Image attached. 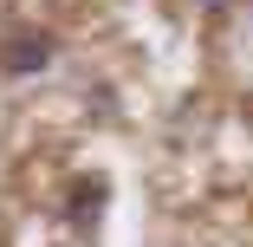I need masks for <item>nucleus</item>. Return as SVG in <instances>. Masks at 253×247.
Instances as JSON below:
<instances>
[{
  "mask_svg": "<svg viewBox=\"0 0 253 247\" xmlns=\"http://www.w3.org/2000/svg\"><path fill=\"white\" fill-rule=\"evenodd\" d=\"M45 59H52V39H45V33H13L7 46H0V65H7L13 78H26V72H45Z\"/></svg>",
  "mask_w": 253,
  "mask_h": 247,
  "instance_id": "obj_1",
  "label": "nucleus"
},
{
  "mask_svg": "<svg viewBox=\"0 0 253 247\" xmlns=\"http://www.w3.org/2000/svg\"><path fill=\"white\" fill-rule=\"evenodd\" d=\"M97 202H104V182H78V195H72V215L84 221V215H97Z\"/></svg>",
  "mask_w": 253,
  "mask_h": 247,
  "instance_id": "obj_2",
  "label": "nucleus"
},
{
  "mask_svg": "<svg viewBox=\"0 0 253 247\" xmlns=\"http://www.w3.org/2000/svg\"><path fill=\"white\" fill-rule=\"evenodd\" d=\"M208 7H214V0H208Z\"/></svg>",
  "mask_w": 253,
  "mask_h": 247,
  "instance_id": "obj_3",
  "label": "nucleus"
}]
</instances>
